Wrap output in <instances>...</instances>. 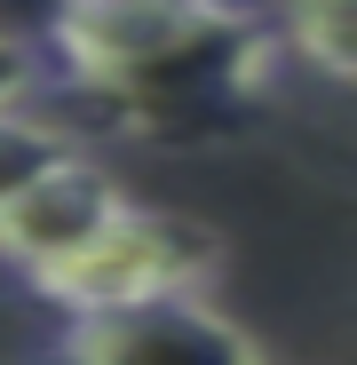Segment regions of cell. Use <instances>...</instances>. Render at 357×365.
I'll return each instance as SVG.
<instances>
[{"label": "cell", "mask_w": 357, "mask_h": 365, "mask_svg": "<svg viewBox=\"0 0 357 365\" xmlns=\"http://www.w3.org/2000/svg\"><path fill=\"white\" fill-rule=\"evenodd\" d=\"M214 270H222V238L207 222L119 199L111 222L80 255H64L32 294L56 318H80V310H128V302H151V294H207Z\"/></svg>", "instance_id": "2"}, {"label": "cell", "mask_w": 357, "mask_h": 365, "mask_svg": "<svg viewBox=\"0 0 357 365\" xmlns=\"http://www.w3.org/2000/svg\"><path fill=\"white\" fill-rule=\"evenodd\" d=\"M72 143L48 128V119H24V111H0V207H9L24 182H40Z\"/></svg>", "instance_id": "6"}, {"label": "cell", "mask_w": 357, "mask_h": 365, "mask_svg": "<svg viewBox=\"0 0 357 365\" xmlns=\"http://www.w3.org/2000/svg\"><path fill=\"white\" fill-rule=\"evenodd\" d=\"M119 191H111V175L80 151H64L40 182H24V191L0 207V270H16L24 286H40L64 255H80L88 238L111 222Z\"/></svg>", "instance_id": "4"}, {"label": "cell", "mask_w": 357, "mask_h": 365, "mask_svg": "<svg viewBox=\"0 0 357 365\" xmlns=\"http://www.w3.org/2000/svg\"><path fill=\"white\" fill-rule=\"evenodd\" d=\"M48 365H270V357L207 294H151L128 310L64 318L48 341Z\"/></svg>", "instance_id": "3"}, {"label": "cell", "mask_w": 357, "mask_h": 365, "mask_svg": "<svg viewBox=\"0 0 357 365\" xmlns=\"http://www.w3.org/2000/svg\"><path fill=\"white\" fill-rule=\"evenodd\" d=\"M32 48L48 88L167 143L230 128L278 64V40L247 0H48Z\"/></svg>", "instance_id": "1"}, {"label": "cell", "mask_w": 357, "mask_h": 365, "mask_svg": "<svg viewBox=\"0 0 357 365\" xmlns=\"http://www.w3.org/2000/svg\"><path fill=\"white\" fill-rule=\"evenodd\" d=\"M48 80H40V48L32 40H16V32H0V111H16L24 96H40Z\"/></svg>", "instance_id": "7"}, {"label": "cell", "mask_w": 357, "mask_h": 365, "mask_svg": "<svg viewBox=\"0 0 357 365\" xmlns=\"http://www.w3.org/2000/svg\"><path fill=\"white\" fill-rule=\"evenodd\" d=\"M247 9L262 16V32L278 40V48H294L302 64L318 72V80H349L357 72V0H247Z\"/></svg>", "instance_id": "5"}]
</instances>
